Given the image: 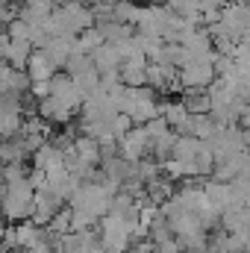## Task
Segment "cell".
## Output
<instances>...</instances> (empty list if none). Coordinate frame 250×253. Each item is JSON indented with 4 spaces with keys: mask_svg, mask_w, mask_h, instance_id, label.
I'll return each instance as SVG.
<instances>
[{
    "mask_svg": "<svg viewBox=\"0 0 250 253\" xmlns=\"http://www.w3.org/2000/svg\"><path fill=\"white\" fill-rule=\"evenodd\" d=\"M97 224V218L85 209H71V230L74 233H83V230H91Z\"/></svg>",
    "mask_w": 250,
    "mask_h": 253,
    "instance_id": "obj_20",
    "label": "cell"
},
{
    "mask_svg": "<svg viewBox=\"0 0 250 253\" xmlns=\"http://www.w3.org/2000/svg\"><path fill=\"white\" fill-rule=\"evenodd\" d=\"M138 221H129L124 215L106 212L103 218H97V230H100V248L106 253H126L132 245V230Z\"/></svg>",
    "mask_w": 250,
    "mask_h": 253,
    "instance_id": "obj_1",
    "label": "cell"
},
{
    "mask_svg": "<svg viewBox=\"0 0 250 253\" xmlns=\"http://www.w3.org/2000/svg\"><path fill=\"white\" fill-rule=\"evenodd\" d=\"M27 183H30L33 189H44V171H42V168H33V171L27 174Z\"/></svg>",
    "mask_w": 250,
    "mask_h": 253,
    "instance_id": "obj_23",
    "label": "cell"
},
{
    "mask_svg": "<svg viewBox=\"0 0 250 253\" xmlns=\"http://www.w3.org/2000/svg\"><path fill=\"white\" fill-rule=\"evenodd\" d=\"M30 53H33V44L27 39H9L6 50H3V62L9 68H24L27 59H30Z\"/></svg>",
    "mask_w": 250,
    "mask_h": 253,
    "instance_id": "obj_16",
    "label": "cell"
},
{
    "mask_svg": "<svg viewBox=\"0 0 250 253\" xmlns=\"http://www.w3.org/2000/svg\"><path fill=\"white\" fill-rule=\"evenodd\" d=\"M3 88L12 91V94H24V91L30 88L27 71H24V68H6V74H3Z\"/></svg>",
    "mask_w": 250,
    "mask_h": 253,
    "instance_id": "obj_19",
    "label": "cell"
},
{
    "mask_svg": "<svg viewBox=\"0 0 250 253\" xmlns=\"http://www.w3.org/2000/svg\"><path fill=\"white\" fill-rule=\"evenodd\" d=\"M0 251H3V242H0Z\"/></svg>",
    "mask_w": 250,
    "mask_h": 253,
    "instance_id": "obj_25",
    "label": "cell"
},
{
    "mask_svg": "<svg viewBox=\"0 0 250 253\" xmlns=\"http://www.w3.org/2000/svg\"><path fill=\"white\" fill-rule=\"evenodd\" d=\"M200 138L191 132H177L174 144H171V159H194V153L200 150Z\"/></svg>",
    "mask_w": 250,
    "mask_h": 253,
    "instance_id": "obj_18",
    "label": "cell"
},
{
    "mask_svg": "<svg viewBox=\"0 0 250 253\" xmlns=\"http://www.w3.org/2000/svg\"><path fill=\"white\" fill-rule=\"evenodd\" d=\"M24 71H27L30 80H50V77L56 74V65L50 62V56H47L44 50H33L30 59H27V65H24Z\"/></svg>",
    "mask_w": 250,
    "mask_h": 253,
    "instance_id": "obj_14",
    "label": "cell"
},
{
    "mask_svg": "<svg viewBox=\"0 0 250 253\" xmlns=\"http://www.w3.org/2000/svg\"><path fill=\"white\" fill-rule=\"evenodd\" d=\"M215 59V56H212ZM212 59H188L186 65L177 68V80L183 88H206L215 80V68Z\"/></svg>",
    "mask_w": 250,
    "mask_h": 253,
    "instance_id": "obj_3",
    "label": "cell"
},
{
    "mask_svg": "<svg viewBox=\"0 0 250 253\" xmlns=\"http://www.w3.org/2000/svg\"><path fill=\"white\" fill-rule=\"evenodd\" d=\"M203 194L212 206L218 209H227L233 206V191H230V183H221V180H206L203 183Z\"/></svg>",
    "mask_w": 250,
    "mask_h": 253,
    "instance_id": "obj_17",
    "label": "cell"
},
{
    "mask_svg": "<svg viewBox=\"0 0 250 253\" xmlns=\"http://www.w3.org/2000/svg\"><path fill=\"white\" fill-rule=\"evenodd\" d=\"M109 200H112V194L103 189L97 180H83L74 194L68 197V206L71 209H85V212H91L94 218H103L106 212H109Z\"/></svg>",
    "mask_w": 250,
    "mask_h": 253,
    "instance_id": "obj_2",
    "label": "cell"
},
{
    "mask_svg": "<svg viewBox=\"0 0 250 253\" xmlns=\"http://www.w3.org/2000/svg\"><path fill=\"white\" fill-rule=\"evenodd\" d=\"M42 50L50 56V62L56 65V71H62L65 59L74 53V36H50L47 44H44Z\"/></svg>",
    "mask_w": 250,
    "mask_h": 253,
    "instance_id": "obj_13",
    "label": "cell"
},
{
    "mask_svg": "<svg viewBox=\"0 0 250 253\" xmlns=\"http://www.w3.org/2000/svg\"><path fill=\"white\" fill-rule=\"evenodd\" d=\"M94 30L100 33V39H103L106 44H121V42H126V39L132 36V27H129V24H121V21H115V18L94 21Z\"/></svg>",
    "mask_w": 250,
    "mask_h": 253,
    "instance_id": "obj_12",
    "label": "cell"
},
{
    "mask_svg": "<svg viewBox=\"0 0 250 253\" xmlns=\"http://www.w3.org/2000/svg\"><path fill=\"white\" fill-rule=\"evenodd\" d=\"M30 30H33V24H27L24 18H12L9 24H6V39H30Z\"/></svg>",
    "mask_w": 250,
    "mask_h": 253,
    "instance_id": "obj_22",
    "label": "cell"
},
{
    "mask_svg": "<svg viewBox=\"0 0 250 253\" xmlns=\"http://www.w3.org/2000/svg\"><path fill=\"white\" fill-rule=\"evenodd\" d=\"M53 12V0H21L18 3V18H24L27 24H39Z\"/></svg>",
    "mask_w": 250,
    "mask_h": 253,
    "instance_id": "obj_15",
    "label": "cell"
},
{
    "mask_svg": "<svg viewBox=\"0 0 250 253\" xmlns=\"http://www.w3.org/2000/svg\"><path fill=\"white\" fill-rule=\"evenodd\" d=\"M71 150H74V156H77L80 162H85V165L97 168V162H100V144H97L91 135H85V132H77V135H74V144H71Z\"/></svg>",
    "mask_w": 250,
    "mask_h": 253,
    "instance_id": "obj_9",
    "label": "cell"
},
{
    "mask_svg": "<svg viewBox=\"0 0 250 253\" xmlns=\"http://www.w3.org/2000/svg\"><path fill=\"white\" fill-rule=\"evenodd\" d=\"M118 156L126 159V162H138L141 156H147V150H150V141H147V135H144V129L141 126H129L124 135L118 138Z\"/></svg>",
    "mask_w": 250,
    "mask_h": 253,
    "instance_id": "obj_4",
    "label": "cell"
},
{
    "mask_svg": "<svg viewBox=\"0 0 250 253\" xmlns=\"http://www.w3.org/2000/svg\"><path fill=\"white\" fill-rule=\"evenodd\" d=\"M194 165H197V174H200V180L212 174V168H215V159H212V153H209V147H206V144H200V150L194 153Z\"/></svg>",
    "mask_w": 250,
    "mask_h": 253,
    "instance_id": "obj_21",
    "label": "cell"
},
{
    "mask_svg": "<svg viewBox=\"0 0 250 253\" xmlns=\"http://www.w3.org/2000/svg\"><path fill=\"white\" fill-rule=\"evenodd\" d=\"M36 112H39V118H44L47 124H68V121L77 115V109H71L68 103H62V100L53 97V94L39 97V100H36Z\"/></svg>",
    "mask_w": 250,
    "mask_h": 253,
    "instance_id": "obj_6",
    "label": "cell"
},
{
    "mask_svg": "<svg viewBox=\"0 0 250 253\" xmlns=\"http://www.w3.org/2000/svg\"><path fill=\"white\" fill-rule=\"evenodd\" d=\"M33 165L42 168V171H50V168H62L65 165V153L53 144V141H44L33 150Z\"/></svg>",
    "mask_w": 250,
    "mask_h": 253,
    "instance_id": "obj_10",
    "label": "cell"
},
{
    "mask_svg": "<svg viewBox=\"0 0 250 253\" xmlns=\"http://www.w3.org/2000/svg\"><path fill=\"white\" fill-rule=\"evenodd\" d=\"M42 242V227L33 224L30 218H24L21 224L12 227V251H30Z\"/></svg>",
    "mask_w": 250,
    "mask_h": 253,
    "instance_id": "obj_8",
    "label": "cell"
},
{
    "mask_svg": "<svg viewBox=\"0 0 250 253\" xmlns=\"http://www.w3.org/2000/svg\"><path fill=\"white\" fill-rule=\"evenodd\" d=\"M88 59H91V65H94L100 74L121 68V53H118V47H115V44H106V42H100V44L88 53Z\"/></svg>",
    "mask_w": 250,
    "mask_h": 253,
    "instance_id": "obj_11",
    "label": "cell"
},
{
    "mask_svg": "<svg viewBox=\"0 0 250 253\" xmlns=\"http://www.w3.org/2000/svg\"><path fill=\"white\" fill-rule=\"evenodd\" d=\"M56 209H62V200L56 194H50L47 189H36V194H33V209H30V221L39 224V227H44L53 218Z\"/></svg>",
    "mask_w": 250,
    "mask_h": 253,
    "instance_id": "obj_7",
    "label": "cell"
},
{
    "mask_svg": "<svg viewBox=\"0 0 250 253\" xmlns=\"http://www.w3.org/2000/svg\"><path fill=\"white\" fill-rule=\"evenodd\" d=\"M3 227H6V224H3V218H0V236H3Z\"/></svg>",
    "mask_w": 250,
    "mask_h": 253,
    "instance_id": "obj_24",
    "label": "cell"
},
{
    "mask_svg": "<svg viewBox=\"0 0 250 253\" xmlns=\"http://www.w3.org/2000/svg\"><path fill=\"white\" fill-rule=\"evenodd\" d=\"M80 183H83V180H80V177H74L65 165H62V168H50V171H44V189L50 191V194H56L62 203L74 194V189H77Z\"/></svg>",
    "mask_w": 250,
    "mask_h": 253,
    "instance_id": "obj_5",
    "label": "cell"
}]
</instances>
